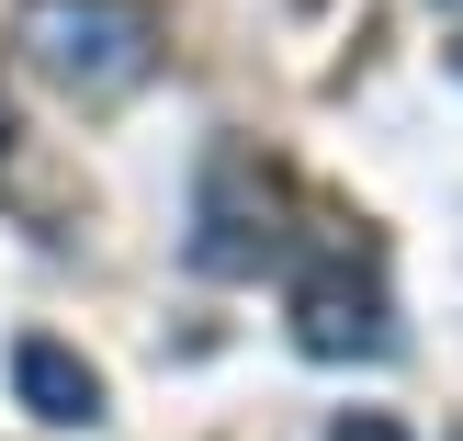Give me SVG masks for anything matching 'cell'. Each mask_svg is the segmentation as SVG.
Listing matches in <instances>:
<instances>
[{
	"label": "cell",
	"instance_id": "obj_1",
	"mask_svg": "<svg viewBox=\"0 0 463 441\" xmlns=\"http://www.w3.org/2000/svg\"><path fill=\"white\" fill-rule=\"evenodd\" d=\"M12 45L68 102H113V91H136L158 68V0H23Z\"/></svg>",
	"mask_w": 463,
	"mask_h": 441
},
{
	"label": "cell",
	"instance_id": "obj_6",
	"mask_svg": "<svg viewBox=\"0 0 463 441\" xmlns=\"http://www.w3.org/2000/svg\"><path fill=\"white\" fill-rule=\"evenodd\" d=\"M441 23H452V68H463V0H441Z\"/></svg>",
	"mask_w": 463,
	"mask_h": 441
},
{
	"label": "cell",
	"instance_id": "obj_4",
	"mask_svg": "<svg viewBox=\"0 0 463 441\" xmlns=\"http://www.w3.org/2000/svg\"><path fill=\"white\" fill-rule=\"evenodd\" d=\"M12 397L34 407V419H57V430H90L102 419V374H90L80 351H68V340H12Z\"/></svg>",
	"mask_w": 463,
	"mask_h": 441
},
{
	"label": "cell",
	"instance_id": "obj_3",
	"mask_svg": "<svg viewBox=\"0 0 463 441\" xmlns=\"http://www.w3.org/2000/svg\"><path fill=\"white\" fill-rule=\"evenodd\" d=\"M283 249V170L260 148H215L203 158V193H193V272L238 283Z\"/></svg>",
	"mask_w": 463,
	"mask_h": 441
},
{
	"label": "cell",
	"instance_id": "obj_2",
	"mask_svg": "<svg viewBox=\"0 0 463 441\" xmlns=\"http://www.w3.org/2000/svg\"><path fill=\"white\" fill-rule=\"evenodd\" d=\"M294 351H306V362H384V351H396L384 261L362 238H317V261L294 272Z\"/></svg>",
	"mask_w": 463,
	"mask_h": 441
},
{
	"label": "cell",
	"instance_id": "obj_5",
	"mask_svg": "<svg viewBox=\"0 0 463 441\" xmlns=\"http://www.w3.org/2000/svg\"><path fill=\"white\" fill-rule=\"evenodd\" d=\"M328 441H407V430H396V419H384V407H351V419H339Z\"/></svg>",
	"mask_w": 463,
	"mask_h": 441
}]
</instances>
